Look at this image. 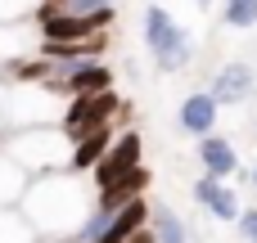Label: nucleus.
<instances>
[{"label":"nucleus","instance_id":"obj_1","mask_svg":"<svg viewBox=\"0 0 257 243\" xmlns=\"http://www.w3.org/2000/svg\"><path fill=\"white\" fill-rule=\"evenodd\" d=\"M18 207L45 243H68L77 234V225L86 221V212L95 207V198H90L86 180L63 167V171L27 176V189H23Z\"/></svg>","mask_w":257,"mask_h":243},{"label":"nucleus","instance_id":"obj_2","mask_svg":"<svg viewBox=\"0 0 257 243\" xmlns=\"http://www.w3.org/2000/svg\"><path fill=\"white\" fill-rule=\"evenodd\" d=\"M68 149H72V140L59 126H23V131H5L0 135V153H9L27 176L63 171L68 167Z\"/></svg>","mask_w":257,"mask_h":243},{"label":"nucleus","instance_id":"obj_3","mask_svg":"<svg viewBox=\"0 0 257 243\" xmlns=\"http://www.w3.org/2000/svg\"><path fill=\"white\" fill-rule=\"evenodd\" d=\"M63 104H68V99H63L54 86H41V81H5V131L59 126Z\"/></svg>","mask_w":257,"mask_h":243},{"label":"nucleus","instance_id":"obj_4","mask_svg":"<svg viewBox=\"0 0 257 243\" xmlns=\"http://www.w3.org/2000/svg\"><path fill=\"white\" fill-rule=\"evenodd\" d=\"M140 27H145V45H149V54H154V63L163 68V72H181V68H190V59H194V36L163 9V5H145V14H140Z\"/></svg>","mask_w":257,"mask_h":243},{"label":"nucleus","instance_id":"obj_5","mask_svg":"<svg viewBox=\"0 0 257 243\" xmlns=\"http://www.w3.org/2000/svg\"><path fill=\"white\" fill-rule=\"evenodd\" d=\"M122 108H126V104H122V95H117V90L72 95V99L63 104V113H59V131H63L68 140H81V135H90V131H99V126L117 122V113H122Z\"/></svg>","mask_w":257,"mask_h":243},{"label":"nucleus","instance_id":"obj_6","mask_svg":"<svg viewBox=\"0 0 257 243\" xmlns=\"http://www.w3.org/2000/svg\"><path fill=\"white\" fill-rule=\"evenodd\" d=\"M113 68L104 63V59H81V63H59V81H54V90L63 95V99H72V95H99V90H113Z\"/></svg>","mask_w":257,"mask_h":243},{"label":"nucleus","instance_id":"obj_7","mask_svg":"<svg viewBox=\"0 0 257 243\" xmlns=\"http://www.w3.org/2000/svg\"><path fill=\"white\" fill-rule=\"evenodd\" d=\"M140 162H145V140H140L136 131L113 135V140H108V149H104V158L90 167V171H95V189H99V185H113L117 176L136 171Z\"/></svg>","mask_w":257,"mask_h":243},{"label":"nucleus","instance_id":"obj_8","mask_svg":"<svg viewBox=\"0 0 257 243\" xmlns=\"http://www.w3.org/2000/svg\"><path fill=\"white\" fill-rule=\"evenodd\" d=\"M253 90H257V72H253V63H244V59L221 63V68L212 72V86H208V95H212L217 104H226V108L253 99Z\"/></svg>","mask_w":257,"mask_h":243},{"label":"nucleus","instance_id":"obj_9","mask_svg":"<svg viewBox=\"0 0 257 243\" xmlns=\"http://www.w3.org/2000/svg\"><path fill=\"white\" fill-rule=\"evenodd\" d=\"M194 203L208 207V216L221 221V225H235V216H239V194L226 180H217V176H199L194 180Z\"/></svg>","mask_w":257,"mask_h":243},{"label":"nucleus","instance_id":"obj_10","mask_svg":"<svg viewBox=\"0 0 257 243\" xmlns=\"http://www.w3.org/2000/svg\"><path fill=\"white\" fill-rule=\"evenodd\" d=\"M145 216H149V203H145V194L140 198H131V203H122L117 212H108V221H104V230L95 234L90 243H126L140 225H145Z\"/></svg>","mask_w":257,"mask_h":243},{"label":"nucleus","instance_id":"obj_11","mask_svg":"<svg viewBox=\"0 0 257 243\" xmlns=\"http://www.w3.org/2000/svg\"><path fill=\"white\" fill-rule=\"evenodd\" d=\"M217 113H221V104H217L208 90H199V95H185V99H181L176 122H181V131H185V135H212Z\"/></svg>","mask_w":257,"mask_h":243},{"label":"nucleus","instance_id":"obj_12","mask_svg":"<svg viewBox=\"0 0 257 243\" xmlns=\"http://www.w3.org/2000/svg\"><path fill=\"white\" fill-rule=\"evenodd\" d=\"M199 162H203V176H217V180H230L239 171V153L226 135H199Z\"/></svg>","mask_w":257,"mask_h":243},{"label":"nucleus","instance_id":"obj_13","mask_svg":"<svg viewBox=\"0 0 257 243\" xmlns=\"http://www.w3.org/2000/svg\"><path fill=\"white\" fill-rule=\"evenodd\" d=\"M149 171H145V162L136 167V171H126V176H117L113 185H99V194H95V207L99 212H117L122 203H131V198H140L145 189H149Z\"/></svg>","mask_w":257,"mask_h":243},{"label":"nucleus","instance_id":"obj_14","mask_svg":"<svg viewBox=\"0 0 257 243\" xmlns=\"http://www.w3.org/2000/svg\"><path fill=\"white\" fill-rule=\"evenodd\" d=\"M113 135H117V122H108V126H99V131H90V135L72 140V149H68V171L86 176V171L104 158V149H108V140H113Z\"/></svg>","mask_w":257,"mask_h":243},{"label":"nucleus","instance_id":"obj_15","mask_svg":"<svg viewBox=\"0 0 257 243\" xmlns=\"http://www.w3.org/2000/svg\"><path fill=\"white\" fill-rule=\"evenodd\" d=\"M36 50V23L32 18H18V23H0V68L32 54Z\"/></svg>","mask_w":257,"mask_h":243},{"label":"nucleus","instance_id":"obj_16","mask_svg":"<svg viewBox=\"0 0 257 243\" xmlns=\"http://www.w3.org/2000/svg\"><path fill=\"white\" fill-rule=\"evenodd\" d=\"M145 225H149L154 243H194V239H190V230H185V221H181L167 203H154L149 216H145Z\"/></svg>","mask_w":257,"mask_h":243},{"label":"nucleus","instance_id":"obj_17","mask_svg":"<svg viewBox=\"0 0 257 243\" xmlns=\"http://www.w3.org/2000/svg\"><path fill=\"white\" fill-rule=\"evenodd\" d=\"M0 243H41V234L32 230V221L23 216L18 203L0 207Z\"/></svg>","mask_w":257,"mask_h":243},{"label":"nucleus","instance_id":"obj_18","mask_svg":"<svg viewBox=\"0 0 257 243\" xmlns=\"http://www.w3.org/2000/svg\"><path fill=\"white\" fill-rule=\"evenodd\" d=\"M23 189H27V171H23L9 153H0V207L18 203V198H23Z\"/></svg>","mask_w":257,"mask_h":243},{"label":"nucleus","instance_id":"obj_19","mask_svg":"<svg viewBox=\"0 0 257 243\" xmlns=\"http://www.w3.org/2000/svg\"><path fill=\"white\" fill-rule=\"evenodd\" d=\"M221 18H226V27H253L257 23V0H226Z\"/></svg>","mask_w":257,"mask_h":243},{"label":"nucleus","instance_id":"obj_20","mask_svg":"<svg viewBox=\"0 0 257 243\" xmlns=\"http://www.w3.org/2000/svg\"><path fill=\"white\" fill-rule=\"evenodd\" d=\"M41 0H0V23H18V18H32Z\"/></svg>","mask_w":257,"mask_h":243},{"label":"nucleus","instance_id":"obj_21","mask_svg":"<svg viewBox=\"0 0 257 243\" xmlns=\"http://www.w3.org/2000/svg\"><path fill=\"white\" fill-rule=\"evenodd\" d=\"M235 225H239V239L244 243H257V207H239Z\"/></svg>","mask_w":257,"mask_h":243},{"label":"nucleus","instance_id":"obj_22","mask_svg":"<svg viewBox=\"0 0 257 243\" xmlns=\"http://www.w3.org/2000/svg\"><path fill=\"white\" fill-rule=\"evenodd\" d=\"M0 135H5V81H0Z\"/></svg>","mask_w":257,"mask_h":243},{"label":"nucleus","instance_id":"obj_23","mask_svg":"<svg viewBox=\"0 0 257 243\" xmlns=\"http://www.w3.org/2000/svg\"><path fill=\"white\" fill-rule=\"evenodd\" d=\"M253 189H257V167H253Z\"/></svg>","mask_w":257,"mask_h":243},{"label":"nucleus","instance_id":"obj_24","mask_svg":"<svg viewBox=\"0 0 257 243\" xmlns=\"http://www.w3.org/2000/svg\"><path fill=\"white\" fill-rule=\"evenodd\" d=\"M194 5H212V0H194Z\"/></svg>","mask_w":257,"mask_h":243},{"label":"nucleus","instance_id":"obj_25","mask_svg":"<svg viewBox=\"0 0 257 243\" xmlns=\"http://www.w3.org/2000/svg\"><path fill=\"white\" fill-rule=\"evenodd\" d=\"M41 243H45V239H41ZM68 243H72V239H68Z\"/></svg>","mask_w":257,"mask_h":243}]
</instances>
